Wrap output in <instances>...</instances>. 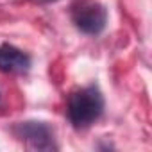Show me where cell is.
<instances>
[{"label":"cell","instance_id":"4","mask_svg":"<svg viewBox=\"0 0 152 152\" xmlns=\"http://www.w3.org/2000/svg\"><path fill=\"white\" fill-rule=\"evenodd\" d=\"M31 68V57L13 45L0 47V72L6 73H23Z\"/></svg>","mask_w":152,"mask_h":152},{"label":"cell","instance_id":"1","mask_svg":"<svg viewBox=\"0 0 152 152\" xmlns=\"http://www.w3.org/2000/svg\"><path fill=\"white\" fill-rule=\"evenodd\" d=\"M104 111V97L95 84L81 88L68 97L66 115L75 129H86L95 124Z\"/></svg>","mask_w":152,"mask_h":152},{"label":"cell","instance_id":"2","mask_svg":"<svg viewBox=\"0 0 152 152\" xmlns=\"http://www.w3.org/2000/svg\"><path fill=\"white\" fill-rule=\"evenodd\" d=\"M72 20L83 34L99 36L107 23L106 7L95 0H83L72 9Z\"/></svg>","mask_w":152,"mask_h":152},{"label":"cell","instance_id":"3","mask_svg":"<svg viewBox=\"0 0 152 152\" xmlns=\"http://www.w3.org/2000/svg\"><path fill=\"white\" fill-rule=\"evenodd\" d=\"M13 134L32 150H54V132L45 122H20L13 127Z\"/></svg>","mask_w":152,"mask_h":152}]
</instances>
